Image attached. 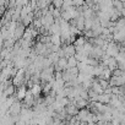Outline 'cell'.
I'll return each instance as SVG.
<instances>
[{"mask_svg":"<svg viewBox=\"0 0 125 125\" xmlns=\"http://www.w3.org/2000/svg\"><path fill=\"white\" fill-rule=\"evenodd\" d=\"M26 91H27V86H25V83L20 85V87L16 88V91H15V93H14V94H16V96H15L16 99L22 101L23 97H25V94H26Z\"/></svg>","mask_w":125,"mask_h":125,"instance_id":"2","label":"cell"},{"mask_svg":"<svg viewBox=\"0 0 125 125\" xmlns=\"http://www.w3.org/2000/svg\"><path fill=\"white\" fill-rule=\"evenodd\" d=\"M120 1H124V0H120Z\"/></svg>","mask_w":125,"mask_h":125,"instance_id":"4","label":"cell"},{"mask_svg":"<svg viewBox=\"0 0 125 125\" xmlns=\"http://www.w3.org/2000/svg\"><path fill=\"white\" fill-rule=\"evenodd\" d=\"M112 4H113V8L119 10V11L124 9V1H120V0H112Z\"/></svg>","mask_w":125,"mask_h":125,"instance_id":"3","label":"cell"},{"mask_svg":"<svg viewBox=\"0 0 125 125\" xmlns=\"http://www.w3.org/2000/svg\"><path fill=\"white\" fill-rule=\"evenodd\" d=\"M25 30H26V26H23V25L21 23V21H19L17 25H16V28H15V31H14V39L17 41V39L22 38V36H23V33H25Z\"/></svg>","mask_w":125,"mask_h":125,"instance_id":"1","label":"cell"}]
</instances>
